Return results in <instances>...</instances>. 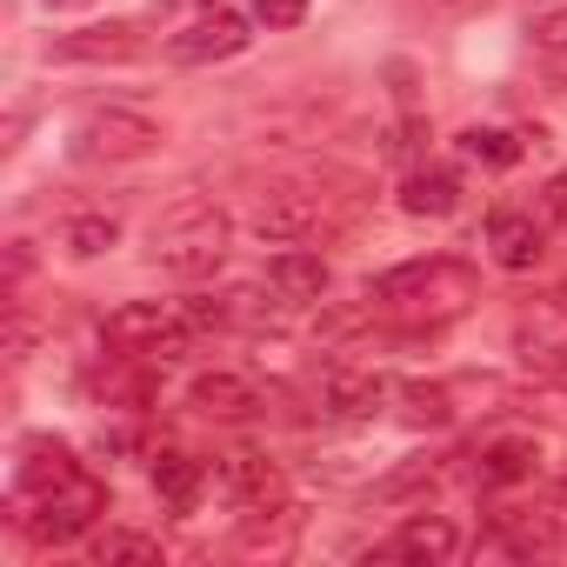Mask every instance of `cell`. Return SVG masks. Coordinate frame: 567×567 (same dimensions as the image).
I'll return each mask as SVG.
<instances>
[{
	"instance_id": "obj_9",
	"label": "cell",
	"mask_w": 567,
	"mask_h": 567,
	"mask_svg": "<svg viewBox=\"0 0 567 567\" xmlns=\"http://www.w3.org/2000/svg\"><path fill=\"white\" fill-rule=\"evenodd\" d=\"M388 401H394V381L374 374V368H328V381H321V414L328 421H374Z\"/></svg>"
},
{
	"instance_id": "obj_18",
	"label": "cell",
	"mask_w": 567,
	"mask_h": 567,
	"mask_svg": "<svg viewBox=\"0 0 567 567\" xmlns=\"http://www.w3.org/2000/svg\"><path fill=\"white\" fill-rule=\"evenodd\" d=\"M401 207L421 214V220L454 214V207H461V174H454V167H408V181H401Z\"/></svg>"
},
{
	"instance_id": "obj_22",
	"label": "cell",
	"mask_w": 567,
	"mask_h": 567,
	"mask_svg": "<svg viewBox=\"0 0 567 567\" xmlns=\"http://www.w3.org/2000/svg\"><path fill=\"white\" fill-rule=\"evenodd\" d=\"M461 154L481 161V167H514L527 147H520V134H507V127H467V134H461Z\"/></svg>"
},
{
	"instance_id": "obj_21",
	"label": "cell",
	"mask_w": 567,
	"mask_h": 567,
	"mask_svg": "<svg viewBox=\"0 0 567 567\" xmlns=\"http://www.w3.org/2000/svg\"><path fill=\"white\" fill-rule=\"evenodd\" d=\"M394 401H401V421H414V427H441V421H454V394H447L441 381L394 388Z\"/></svg>"
},
{
	"instance_id": "obj_19",
	"label": "cell",
	"mask_w": 567,
	"mask_h": 567,
	"mask_svg": "<svg viewBox=\"0 0 567 567\" xmlns=\"http://www.w3.org/2000/svg\"><path fill=\"white\" fill-rule=\"evenodd\" d=\"M121 240V214H107V207H94V214H74L68 227H61V247L74 254V260H94V254H107Z\"/></svg>"
},
{
	"instance_id": "obj_16",
	"label": "cell",
	"mask_w": 567,
	"mask_h": 567,
	"mask_svg": "<svg viewBox=\"0 0 567 567\" xmlns=\"http://www.w3.org/2000/svg\"><path fill=\"white\" fill-rule=\"evenodd\" d=\"M141 54V34L127 21H107V28H81V34H61L48 48V61H134Z\"/></svg>"
},
{
	"instance_id": "obj_11",
	"label": "cell",
	"mask_w": 567,
	"mask_h": 567,
	"mask_svg": "<svg viewBox=\"0 0 567 567\" xmlns=\"http://www.w3.org/2000/svg\"><path fill=\"white\" fill-rule=\"evenodd\" d=\"M381 554H388V560H427V567H441V560L461 554V527H454L447 514H408V520L388 534Z\"/></svg>"
},
{
	"instance_id": "obj_1",
	"label": "cell",
	"mask_w": 567,
	"mask_h": 567,
	"mask_svg": "<svg viewBox=\"0 0 567 567\" xmlns=\"http://www.w3.org/2000/svg\"><path fill=\"white\" fill-rule=\"evenodd\" d=\"M481 295V280H474V267L467 260H454V254H434V260H408V267H394V274H381V280H368V308H381V315H394V321H454V315H467V301Z\"/></svg>"
},
{
	"instance_id": "obj_17",
	"label": "cell",
	"mask_w": 567,
	"mask_h": 567,
	"mask_svg": "<svg viewBox=\"0 0 567 567\" xmlns=\"http://www.w3.org/2000/svg\"><path fill=\"white\" fill-rule=\"evenodd\" d=\"M147 481H154V494H161V501H167L174 514H194V507H200V494H207V467H200L194 454H181V447L154 454Z\"/></svg>"
},
{
	"instance_id": "obj_27",
	"label": "cell",
	"mask_w": 567,
	"mask_h": 567,
	"mask_svg": "<svg viewBox=\"0 0 567 567\" xmlns=\"http://www.w3.org/2000/svg\"><path fill=\"white\" fill-rule=\"evenodd\" d=\"M28 267H34V254H28V240H14V254H8V295L28 280Z\"/></svg>"
},
{
	"instance_id": "obj_25",
	"label": "cell",
	"mask_w": 567,
	"mask_h": 567,
	"mask_svg": "<svg viewBox=\"0 0 567 567\" xmlns=\"http://www.w3.org/2000/svg\"><path fill=\"white\" fill-rule=\"evenodd\" d=\"M421 134H427L421 121H401V127L388 134V154H394V161H414V154H421Z\"/></svg>"
},
{
	"instance_id": "obj_8",
	"label": "cell",
	"mask_w": 567,
	"mask_h": 567,
	"mask_svg": "<svg viewBox=\"0 0 567 567\" xmlns=\"http://www.w3.org/2000/svg\"><path fill=\"white\" fill-rule=\"evenodd\" d=\"M487 254H494V267L527 274V267L547 254V220H540L534 207H494V214H487Z\"/></svg>"
},
{
	"instance_id": "obj_3",
	"label": "cell",
	"mask_w": 567,
	"mask_h": 567,
	"mask_svg": "<svg viewBox=\"0 0 567 567\" xmlns=\"http://www.w3.org/2000/svg\"><path fill=\"white\" fill-rule=\"evenodd\" d=\"M107 514V487L81 467L74 481H61L54 494H34V514H14L34 540H48V547H68V540H81L94 520Z\"/></svg>"
},
{
	"instance_id": "obj_4",
	"label": "cell",
	"mask_w": 567,
	"mask_h": 567,
	"mask_svg": "<svg viewBox=\"0 0 567 567\" xmlns=\"http://www.w3.org/2000/svg\"><path fill=\"white\" fill-rule=\"evenodd\" d=\"M161 147V127L134 107H94L74 127V161H147Z\"/></svg>"
},
{
	"instance_id": "obj_5",
	"label": "cell",
	"mask_w": 567,
	"mask_h": 567,
	"mask_svg": "<svg viewBox=\"0 0 567 567\" xmlns=\"http://www.w3.org/2000/svg\"><path fill=\"white\" fill-rule=\"evenodd\" d=\"M107 348L121 354H141V361H174L187 348V328H181V308H161V301H127L107 315Z\"/></svg>"
},
{
	"instance_id": "obj_29",
	"label": "cell",
	"mask_w": 567,
	"mask_h": 567,
	"mask_svg": "<svg viewBox=\"0 0 567 567\" xmlns=\"http://www.w3.org/2000/svg\"><path fill=\"white\" fill-rule=\"evenodd\" d=\"M48 8H81V0H48Z\"/></svg>"
},
{
	"instance_id": "obj_7",
	"label": "cell",
	"mask_w": 567,
	"mask_h": 567,
	"mask_svg": "<svg viewBox=\"0 0 567 567\" xmlns=\"http://www.w3.org/2000/svg\"><path fill=\"white\" fill-rule=\"evenodd\" d=\"M254 234L267 247H308L321 234V200L301 194V187H274L260 207H254Z\"/></svg>"
},
{
	"instance_id": "obj_20",
	"label": "cell",
	"mask_w": 567,
	"mask_h": 567,
	"mask_svg": "<svg viewBox=\"0 0 567 567\" xmlns=\"http://www.w3.org/2000/svg\"><path fill=\"white\" fill-rule=\"evenodd\" d=\"M101 567H161V540L154 534H134V527H107V534H94V547H87Z\"/></svg>"
},
{
	"instance_id": "obj_15",
	"label": "cell",
	"mask_w": 567,
	"mask_h": 567,
	"mask_svg": "<svg viewBox=\"0 0 567 567\" xmlns=\"http://www.w3.org/2000/svg\"><path fill=\"white\" fill-rule=\"evenodd\" d=\"M74 474H81V461L68 454V441H48V434L21 441V461H14L21 494H54V487H61V481H74Z\"/></svg>"
},
{
	"instance_id": "obj_10",
	"label": "cell",
	"mask_w": 567,
	"mask_h": 567,
	"mask_svg": "<svg viewBox=\"0 0 567 567\" xmlns=\"http://www.w3.org/2000/svg\"><path fill=\"white\" fill-rule=\"evenodd\" d=\"M534 474H540V441H534V434H494V441H481V454H474V481H481V494L527 487Z\"/></svg>"
},
{
	"instance_id": "obj_14",
	"label": "cell",
	"mask_w": 567,
	"mask_h": 567,
	"mask_svg": "<svg viewBox=\"0 0 567 567\" xmlns=\"http://www.w3.org/2000/svg\"><path fill=\"white\" fill-rule=\"evenodd\" d=\"M267 288H274L280 301H321V295H328V260H321L315 247H280V254L267 260Z\"/></svg>"
},
{
	"instance_id": "obj_13",
	"label": "cell",
	"mask_w": 567,
	"mask_h": 567,
	"mask_svg": "<svg viewBox=\"0 0 567 567\" xmlns=\"http://www.w3.org/2000/svg\"><path fill=\"white\" fill-rule=\"evenodd\" d=\"M214 487L234 501V507H267L274 494H280V467L267 461V454H220V467H214Z\"/></svg>"
},
{
	"instance_id": "obj_2",
	"label": "cell",
	"mask_w": 567,
	"mask_h": 567,
	"mask_svg": "<svg viewBox=\"0 0 567 567\" xmlns=\"http://www.w3.org/2000/svg\"><path fill=\"white\" fill-rule=\"evenodd\" d=\"M147 260L174 280H207L220 260H227V214L207 207V200H181L174 214L154 220L147 234Z\"/></svg>"
},
{
	"instance_id": "obj_12",
	"label": "cell",
	"mask_w": 567,
	"mask_h": 567,
	"mask_svg": "<svg viewBox=\"0 0 567 567\" xmlns=\"http://www.w3.org/2000/svg\"><path fill=\"white\" fill-rule=\"evenodd\" d=\"M187 401L207 414V421H247V414H260L267 408V394L247 381V374H234V368H214V374H194V388H187Z\"/></svg>"
},
{
	"instance_id": "obj_23",
	"label": "cell",
	"mask_w": 567,
	"mask_h": 567,
	"mask_svg": "<svg viewBox=\"0 0 567 567\" xmlns=\"http://www.w3.org/2000/svg\"><path fill=\"white\" fill-rule=\"evenodd\" d=\"M34 341H41V328H34L21 308H8V334H0V354H8V368H21V361L34 354Z\"/></svg>"
},
{
	"instance_id": "obj_26",
	"label": "cell",
	"mask_w": 567,
	"mask_h": 567,
	"mask_svg": "<svg viewBox=\"0 0 567 567\" xmlns=\"http://www.w3.org/2000/svg\"><path fill=\"white\" fill-rule=\"evenodd\" d=\"M540 220H547V227H554V220H567V174L540 194Z\"/></svg>"
},
{
	"instance_id": "obj_28",
	"label": "cell",
	"mask_w": 567,
	"mask_h": 567,
	"mask_svg": "<svg viewBox=\"0 0 567 567\" xmlns=\"http://www.w3.org/2000/svg\"><path fill=\"white\" fill-rule=\"evenodd\" d=\"M441 14H474V8H487V0H434Z\"/></svg>"
},
{
	"instance_id": "obj_24",
	"label": "cell",
	"mask_w": 567,
	"mask_h": 567,
	"mask_svg": "<svg viewBox=\"0 0 567 567\" xmlns=\"http://www.w3.org/2000/svg\"><path fill=\"white\" fill-rule=\"evenodd\" d=\"M247 14L267 28H301L308 21V0H247Z\"/></svg>"
},
{
	"instance_id": "obj_6",
	"label": "cell",
	"mask_w": 567,
	"mask_h": 567,
	"mask_svg": "<svg viewBox=\"0 0 567 567\" xmlns=\"http://www.w3.org/2000/svg\"><path fill=\"white\" fill-rule=\"evenodd\" d=\"M247 21L254 14H227V8H214V14H200L194 28H181L174 41H167V54L181 61V68H207V61H234L254 34H247Z\"/></svg>"
}]
</instances>
